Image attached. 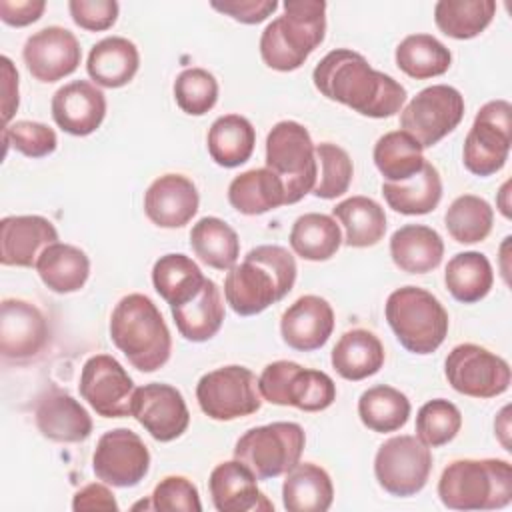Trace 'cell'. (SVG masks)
<instances>
[{"instance_id":"14","label":"cell","mask_w":512,"mask_h":512,"mask_svg":"<svg viewBox=\"0 0 512 512\" xmlns=\"http://www.w3.org/2000/svg\"><path fill=\"white\" fill-rule=\"evenodd\" d=\"M448 384L470 398H494L510 388L508 362L478 344L454 346L444 362Z\"/></svg>"},{"instance_id":"21","label":"cell","mask_w":512,"mask_h":512,"mask_svg":"<svg viewBox=\"0 0 512 512\" xmlns=\"http://www.w3.org/2000/svg\"><path fill=\"white\" fill-rule=\"evenodd\" d=\"M54 122L72 136H88L100 128L106 116L104 92L88 82L74 80L58 88L52 96Z\"/></svg>"},{"instance_id":"20","label":"cell","mask_w":512,"mask_h":512,"mask_svg":"<svg viewBox=\"0 0 512 512\" xmlns=\"http://www.w3.org/2000/svg\"><path fill=\"white\" fill-rule=\"evenodd\" d=\"M54 242H58V230L44 216H6L0 222V262L4 266H36L40 254Z\"/></svg>"},{"instance_id":"9","label":"cell","mask_w":512,"mask_h":512,"mask_svg":"<svg viewBox=\"0 0 512 512\" xmlns=\"http://www.w3.org/2000/svg\"><path fill=\"white\" fill-rule=\"evenodd\" d=\"M258 390L270 404L294 406L304 412L326 410L336 400V384L326 372L304 368L292 360L270 362L258 378Z\"/></svg>"},{"instance_id":"8","label":"cell","mask_w":512,"mask_h":512,"mask_svg":"<svg viewBox=\"0 0 512 512\" xmlns=\"http://www.w3.org/2000/svg\"><path fill=\"white\" fill-rule=\"evenodd\" d=\"M304 444L306 434L300 424L272 422L244 432L234 446V458L246 464L258 480H270L300 462Z\"/></svg>"},{"instance_id":"10","label":"cell","mask_w":512,"mask_h":512,"mask_svg":"<svg viewBox=\"0 0 512 512\" xmlns=\"http://www.w3.org/2000/svg\"><path fill=\"white\" fill-rule=\"evenodd\" d=\"M512 106L508 100L486 102L466 134L462 160L468 172L492 176L508 160L512 144Z\"/></svg>"},{"instance_id":"1","label":"cell","mask_w":512,"mask_h":512,"mask_svg":"<svg viewBox=\"0 0 512 512\" xmlns=\"http://www.w3.org/2000/svg\"><path fill=\"white\" fill-rule=\"evenodd\" d=\"M316 90L368 118H388L402 110L406 88L392 76L374 70L368 60L348 48L328 52L314 68Z\"/></svg>"},{"instance_id":"36","label":"cell","mask_w":512,"mask_h":512,"mask_svg":"<svg viewBox=\"0 0 512 512\" xmlns=\"http://www.w3.org/2000/svg\"><path fill=\"white\" fill-rule=\"evenodd\" d=\"M206 276L198 264L186 254H164L154 262L152 284L154 290L170 304L180 306L192 300L204 286Z\"/></svg>"},{"instance_id":"50","label":"cell","mask_w":512,"mask_h":512,"mask_svg":"<svg viewBox=\"0 0 512 512\" xmlns=\"http://www.w3.org/2000/svg\"><path fill=\"white\" fill-rule=\"evenodd\" d=\"M68 10L72 20L90 32L108 30L118 18L116 0H70Z\"/></svg>"},{"instance_id":"38","label":"cell","mask_w":512,"mask_h":512,"mask_svg":"<svg viewBox=\"0 0 512 512\" xmlns=\"http://www.w3.org/2000/svg\"><path fill=\"white\" fill-rule=\"evenodd\" d=\"M190 246L206 266L216 270H230L240 256L236 230L216 216H204L192 226Z\"/></svg>"},{"instance_id":"35","label":"cell","mask_w":512,"mask_h":512,"mask_svg":"<svg viewBox=\"0 0 512 512\" xmlns=\"http://www.w3.org/2000/svg\"><path fill=\"white\" fill-rule=\"evenodd\" d=\"M382 194L394 212L416 216L432 212L442 198V180L434 164L424 162L422 170L406 182H384Z\"/></svg>"},{"instance_id":"51","label":"cell","mask_w":512,"mask_h":512,"mask_svg":"<svg viewBox=\"0 0 512 512\" xmlns=\"http://www.w3.org/2000/svg\"><path fill=\"white\" fill-rule=\"evenodd\" d=\"M210 6L234 18L236 22L258 24V22H264L278 8V2L276 0H222V2L214 0L210 2Z\"/></svg>"},{"instance_id":"29","label":"cell","mask_w":512,"mask_h":512,"mask_svg":"<svg viewBox=\"0 0 512 512\" xmlns=\"http://www.w3.org/2000/svg\"><path fill=\"white\" fill-rule=\"evenodd\" d=\"M334 500L330 474L312 462H298L286 472L282 502L288 512H326Z\"/></svg>"},{"instance_id":"42","label":"cell","mask_w":512,"mask_h":512,"mask_svg":"<svg viewBox=\"0 0 512 512\" xmlns=\"http://www.w3.org/2000/svg\"><path fill=\"white\" fill-rule=\"evenodd\" d=\"M398 68L416 80L442 76L448 72L452 54L432 34H410L396 46Z\"/></svg>"},{"instance_id":"12","label":"cell","mask_w":512,"mask_h":512,"mask_svg":"<svg viewBox=\"0 0 512 512\" xmlns=\"http://www.w3.org/2000/svg\"><path fill=\"white\" fill-rule=\"evenodd\" d=\"M432 470L430 448L412 434L388 438L374 456V476L378 484L392 496L418 494Z\"/></svg>"},{"instance_id":"2","label":"cell","mask_w":512,"mask_h":512,"mask_svg":"<svg viewBox=\"0 0 512 512\" xmlns=\"http://www.w3.org/2000/svg\"><path fill=\"white\" fill-rule=\"evenodd\" d=\"M296 272V260L286 248L256 246L228 270L224 278L226 302L240 316L260 314L294 288Z\"/></svg>"},{"instance_id":"7","label":"cell","mask_w":512,"mask_h":512,"mask_svg":"<svg viewBox=\"0 0 512 512\" xmlns=\"http://www.w3.org/2000/svg\"><path fill=\"white\" fill-rule=\"evenodd\" d=\"M266 168H270L286 190V204L302 200L318 180L316 146L310 132L294 120H282L266 136Z\"/></svg>"},{"instance_id":"55","label":"cell","mask_w":512,"mask_h":512,"mask_svg":"<svg viewBox=\"0 0 512 512\" xmlns=\"http://www.w3.org/2000/svg\"><path fill=\"white\" fill-rule=\"evenodd\" d=\"M508 412H510V408L504 406L502 412L498 414L496 422H494L496 434H498V438H500V442H502V446H504L506 450H510V442H508V434H510V424H508V422H510V418H508Z\"/></svg>"},{"instance_id":"33","label":"cell","mask_w":512,"mask_h":512,"mask_svg":"<svg viewBox=\"0 0 512 512\" xmlns=\"http://www.w3.org/2000/svg\"><path fill=\"white\" fill-rule=\"evenodd\" d=\"M210 158L224 168L244 164L256 144V132L248 118L240 114H224L216 118L206 136Z\"/></svg>"},{"instance_id":"6","label":"cell","mask_w":512,"mask_h":512,"mask_svg":"<svg viewBox=\"0 0 512 512\" xmlns=\"http://www.w3.org/2000/svg\"><path fill=\"white\" fill-rule=\"evenodd\" d=\"M384 312L398 342L412 354H432L448 334L446 308L424 288H396L388 296Z\"/></svg>"},{"instance_id":"28","label":"cell","mask_w":512,"mask_h":512,"mask_svg":"<svg viewBox=\"0 0 512 512\" xmlns=\"http://www.w3.org/2000/svg\"><path fill=\"white\" fill-rule=\"evenodd\" d=\"M178 332L190 342L210 340L224 322V302L214 280L206 278L202 290L180 306H170Z\"/></svg>"},{"instance_id":"31","label":"cell","mask_w":512,"mask_h":512,"mask_svg":"<svg viewBox=\"0 0 512 512\" xmlns=\"http://www.w3.org/2000/svg\"><path fill=\"white\" fill-rule=\"evenodd\" d=\"M228 202L240 214H264L286 204L284 182L270 168L246 170L230 182Z\"/></svg>"},{"instance_id":"32","label":"cell","mask_w":512,"mask_h":512,"mask_svg":"<svg viewBox=\"0 0 512 512\" xmlns=\"http://www.w3.org/2000/svg\"><path fill=\"white\" fill-rule=\"evenodd\" d=\"M40 280L56 294L80 290L90 276V260L84 250L72 244L54 242L38 258Z\"/></svg>"},{"instance_id":"18","label":"cell","mask_w":512,"mask_h":512,"mask_svg":"<svg viewBox=\"0 0 512 512\" xmlns=\"http://www.w3.org/2000/svg\"><path fill=\"white\" fill-rule=\"evenodd\" d=\"M50 340V326L38 306L20 298H6L0 306V352L6 360L36 358Z\"/></svg>"},{"instance_id":"56","label":"cell","mask_w":512,"mask_h":512,"mask_svg":"<svg viewBox=\"0 0 512 512\" xmlns=\"http://www.w3.org/2000/svg\"><path fill=\"white\" fill-rule=\"evenodd\" d=\"M508 190H510V182H504V186L500 188V194H498V208L506 218H510V204H508V194L510 192Z\"/></svg>"},{"instance_id":"46","label":"cell","mask_w":512,"mask_h":512,"mask_svg":"<svg viewBox=\"0 0 512 512\" xmlns=\"http://www.w3.org/2000/svg\"><path fill=\"white\" fill-rule=\"evenodd\" d=\"M316 160L320 164V176L312 188V194L316 198L332 200L348 192L354 166L344 148L332 142H320L316 144Z\"/></svg>"},{"instance_id":"39","label":"cell","mask_w":512,"mask_h":512,"mask_svg":"<svg viewBox=\"0 0 512 512\" xmlns=\"http://www.w3.org/2000/svg\"><path fill=\"white\" fill-rule=\"evenodd\" d=\"M288 240L300 258L322 262L338 252L342 244V232L332 216L308 212L294 220Z\"/></svg>"},{"instance_id":"17","label":"cell","mask_w":512,"mask_h":512,"mask_svg":"<svg viewBox=\"0 0 512 512\" xmlns=\"http://www.w3.org/2000/svg\"><path fill=\"white\" fill-rule=\"evenodd\" d=\"M132 416L158 442L180 438L190 424L184 396L174 386L162 382L144 384L134 390Z\"/></svg>"},{"instance_id":"26","label":"cell","mask_w":512,"mask_h":512,"mask_svg":"<svg viewBox=\"0 0 512 512\" xmlns=\"http://www.w3.org/2000/svg\"><path fill=\"white\" fill-rule=\"evenodd\" d=\"M392 262L408 274H426L440 266L444 256L442 236L424 224H406L390 238Z\"/></svg>"},{"instance_id":"34","label":"cell","mask_w":512,"mask_h":512,"mask_svg":"<svg viewBox=\"0 0 512 512\" xmlns=\"http://www.w3.org/2000/svg\"><path fill=\"white\" fill-rule=\"evenodd\" d=\"M332 214L344 226V242L352 248H368L384 238V208L368 196H350L336 204Z\"/></svg>"},{"instance_id":"52","label":"cell","mask_w":512,"mask_h":512,"mask_svg":"<svg viewBox=\"0 0 512 512\" xmlns=\"http://www.w3.org/2000/svg\"><path fill=\"white\" fill-rule=\"evenodd\" d=\"M46 10L44 0H0L2 22L22 28L36 22Z\"/></svg>"},{"instance_id":"19","label":"cell","mask_w":512,"mask_h":512,"mask_svg":"<svg viewBox=\"0 0 512 512\" xmlns=\"http://www.w3.org/2000/svg\"><path fill=\"white\" fill-rule=\"evenodd\" d=\"M28 72L40 82H56L70 76L82 58L78 38L62 26H46L28 36L22 50Z\"/></svg>"},{"instance_id":"11","label":"cell","mask_w":512,"mask_h":512,"mask_svg":"<svg viewBox=\"0 0 512 512\" xmlns=\"http://www.w3.org/2000/svg\"><path fill=\"white\" fill-rule=\"evenodd\" d=\"M196 400L212 420H236L258 412L262 406L254 372L238 364L204 374L196 384Z\"/></svg>"},{"instance_id":"44","label":"cell","mask_w":512,"mask_h":512,"mask_svg":"<svg viewBox=\"0 0 512 512\" xmlns=\"http://www.w3.org/2000/svg\"><path fill=\"white\" fill-rule=\"evenodd\" d=\"M494 224L492 206L474 194L458 196L444 214V226L458 244L482 242Z\"/></svg>"},{"instance_id":"27","label":"cell","mask_w":512,"mask_h":512,"mask_svg":"<svg viewBox=\"0 0 512 512\" xmlns=\"http://www.w3.org/2000/svg\"><path fill=\"white\" fill-rule=\"evenodd\" d=\"M140 54L134 42L124 36H108L90 48L88 76L104 88L126 86L138 72Z\"/></svg>"},{"instance_id":"24","label":"cell","mask_w":512,"mask_h":512,"mask_svg":"<svg viewBox=\"0 0 512 512\" xmlns=\"http://www.w3.org/2000/svg\"><path fill=\"white\" fill-rule=\"evenodd\" d=\"M208 488L218 512L274 510L272 502L260 492L254 472L236 458L214 466Z\"/></svg>"},{"instance_id":"45","label":"cell","mask_w":512,"mask_h":512,"mask_svg":"<svg viewBox=\"0 0 512 512\" xmlns=\"http://www.w3.org/2000/svg\"><path fill=\"white\" fill-rule=\"evenodd\" d=\"M460 426L462 414L458 406L444 398L428 400L416 414V436L428 448H438L454 440Z\"/></svg>"},{"instance_id":"13","label":"cell","mask_w":512,"mask_h":512,"mask_svg":"<svg viewBox=\"0 0 512 512\" xmlns=\"http://www.w3.org/2000/svg\"><path fill=\"white\" fill-rule=\"evenodd\" d=\"M462 116V94L454 86L432 84L400 110V126L422 148H432L460 124Z\"/></svg>"},{"instance_id":"25","label":"cell","mask_w":512,"mask_h":512,"mask_svg":"<svg viewBox=\"0 0 512 512\" xmlns=\"http://www.w3.org/2000/svg\"><path fill=\"white\" fill-rule=\"evenodd\" d=\"M36 426L52 442H84L92 432V418L70 394L52 390L36 406Z\"/></svg>"},{"instance_id":"16","label":"cell","mask_w":512,"mask_h":512,"mask_svg":"<svg viewBox=\"0 0 512 512\" xmlns=\"http://www.w3.org/2000/svg\"><path fill=\"white\" fill-rule=\"evenodd\" d=\"M80 396L102 418H122L132 414L134 380L110 354L90 356L80 372Z\"/></svg>"},{"instance_id":"22","label":"cell","mask_w":512,"mask_h":512,"mask_svg":"<svg viewBox=\"0 0 512 512\" xmlns=\"http://www.w3.org/2000/svg\"><path fill=\"white\" fill-rule=\"evenodd\" d=\"M334 330V310L332 306L316 296L306 294L292 302L280 320L282 340L298 350L312 352L322 348Z\"/></svg>"},{"instance_id":"3","label":"cell","mask_w":512,"mask_h":512,"mask_svg":"<svg viewBox=\"0 0 512 512\" xmlns=\"http://www.w3.org/2000/svg\"><path fill=\"white\" fill-rule=\"evenodd\" d=\"M110 338L140 372L162 368L172 352V336L160 310L148 296L138 292L124 296L114 306Z\"/></svg>"},{"instance_id":"47","label":"cell","mask_w":512,"mask_h":512,"mask_svg":"<svg viewBox=\"0 0 512 512\" xmlns=\"http://www.w3.org/2000/svg\"><path fill=\"white\" fill-rule=\"evenodd\" d=\"M174 98L182 112L202 116L218 100V82L204 68H186L174 80Z\"/></svg>"},{"instance_id":"53","label":"cell","mask_w":512,"mask_h":512,"mask_svg":"<svg viewBox=\"0 0 512 512\" xmlns=\"http://www.w3.org/2000/svg\"><path fill=\"white\" fill-rule=\"evenodd\" d=\"M72 510H118V502L112 490L100 482L86 484L72 498Z\"/></svg>"},{"instance_id":"4","label":"cell","mask_w":512,"mask_h":512,"mask_svg":"<svg viewBox=\"0 0 512 512\" xmlns=\"http://www.w3.org/2000/svg\"><path fill=\"white\" fill-rule=\"evenodd\" d=\"M324 32L326 2L286 0L284 14L272 20L260 36V56L268 68L292 72L322 44Z\"/></svg>"},{"instance_id":"41","label":"cell","mask_w":512,"mask_h":512,"mask_svg":"<svg viewBox=\"0 0 512 512\" xmlns=\"http://www.w3.org/2000/svg\"><path fill=\"white\" fill-rule=\"evenodd\" d=\"M358 416L372 432H396L410 416V400L398 388L378 384L362 392L358 400Z\"/></svg>"},{"instance_id":"49","label":"cell","mask_w":512,"mask_h":512,"mask_svg":"<svg viewBox=\"0 0 512 512\" xmlns=\"http://www.w3.org/2000/svg\"><path fill=\"white\" fill-rule=\"evenodd\" d=\"M152 510H184V512H200V494L198 488L184 476H166L162 478L152 496Z\"/></svg>"},{"instance_id":"30","label":"cell","mask_w":512,"mask_h":512,"mask_svg":"<svg viewBox=\"0 0 512 512\" xmlns=\"http://www.w3.org/2000/svg\"><path fill=\"white\" fill-rule=\"evenodd\" d=\"M332 366L344 380L374 376L384 364V346L370 330L354 328L340 336L332 350Z\"/></svg>"},{"instance_id":"37","label":"cell","mask_w":512,"mask_h":512,"mask_svg":"<svg viewBox=\"0 0 512 512\" xmlns=\"http://www.w3.org/2000/svg\"><path fill=\"white\" fill-rule=\"evenodd\" d=\"M444 282L458 302L474 304L482 300L494 284L492 264L482 252H458L446 264Z\"/></svg>"},{"instance_id":"40","label":"cell","mask_w":512,"mask_h":512,"mask_svg":"<svg viewBox=\"0 0 512 512\" xmlns=\"http://www.w3.org/2000/svg\"><path fill=\"white\" fill-rule=\"evenodd\" d=\"M422 146L404 130H392L374 144V164L388 182H406L424 166Z\"/></svg>"},{"instance_id":"43","label":"cell","mask_w":512,"mask_h":512,"mask_svg":"<svg viewBox=\"0 0 512 512\" xmlns=\"http://www.w3.org/2000/svg\"><path fill=\"white\" fill-rule=\"evenodd\" d=\"M494 12V0H440L434 6V22L446 36L470 40L486 30Z\"/></svg>"},{"instance_id":"23","label":"cell","mask_w":512,"mask_h":512,"mask_svg":"<svg viewBox=\"0 0 512 512\" xmlns=\"http://www.w3.org/2000/svg\"><path fill=\"white\" fill-rule=\"evenodd\" d=\"M200 196L182 174L158 176L144 194V212L160 228H182L198 212Z\"/></svg>"},{"instance_id":"48","label":"cell","mask_w":512,"mask_h":512,"mask_svg":"<svg viewBox=\"0 0 512 512\" xmlns=\"http://www.w3.org/2000/svg\"><path fill=\"white\" fill-rule=\"evenodd\" d=\"M2 138L6 148L12 146L28 158L48 156L58 146L56 132L50 126L32 120H16L12 124H6L2 130Z\"/></svg>"},{"instance_id":"5","label":"cell","mask_w":512,"mask_h":512,"mask_svg":"<svg viewBox=\"0 0 512 512\" xmlns=\"http://www.w3.org/2000/svg\"><path fill=\"white\" fill-rule=\"evenodd\" d=\"M440 502L450 510H496L512 500V466L500 458L450 462L438 480Z\"/></svg>"},{"instance_id":"54","label":"cell","mask_w":512,"mask_h":512,"mask_svg":"<svg viewBox=\"0 0 512 512\" xmlns=\"http://www.w3.org/2000/svg\"><path fill=\"white\" fill-rule=\"evenodd\" d=\"M2 62V118H4V126L10 124L14 112L18 110V72L12 64V60L8 56L0 58Z\"/></svg>"},{"instance_id":"15","label":"cell","mask_w":512,"mask_h":512,"mask_svg":"<svg viewBox=\"0 0 512 512\" xmlns=\"http://www.w3.org/2000/svg\"><path fill=\"white\" fill-rule=\"evenodd\" d=\"M92 468L104 484L132 488L148 474L150 452L136 432L114 428L100 436L92 456Z\"/></svg>"}]
</instances>
